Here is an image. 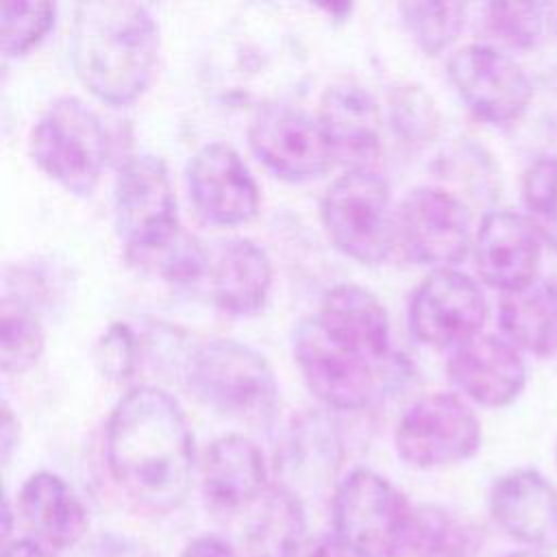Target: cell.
Instances as JSON below:
<instances>
[{"mask_svg": "<svg viewBox=\"0 0 557 557\" xmlns=\"http://www.w3.org/2000/svg\"><path fill=\"white\" fill-rule=\"evenodd\" d=\"M33 163L74 196H91L107 165V133L91 107L57 98L35 122L28 137Z\"/></svg>", "mask_w": 557, "mask_h": 557, "instance_id": "4", "label": "cell"}, {"mask_svg": "<svg viewBox=\"0 0 557 557\" xmlns=\"http://www.w3.org/2000/svg\"><path fill=\"white\" fill-rule=\"evenodd\" d=\"M305 531L307 516L300 496L274 485L255 503L246 546L252 557H298L305 546Z\"/></svg>", "mask_w": 557, "mask_h": 557, "instance_id": "24", "label": "cell"}, {"mask_svg": "<svg viewBox=\"0 0 557 557\" xmlns=\"http://www.w3.org/2000/svg\"><path fill=\"white\" fill-rule=\"evenodd\" d=\"M292 342L296 363L309 389L329 407L357 411L379 394L383 366L335 342L313 315L298 322Z\"/></svg>", "mask_w": 557, "mask_h": 557, "instance_id": "9", "label": "cell"}, {"mask_svg": "<svg viewBox=\"0 0 557 557\" xmlns=\"http://www.w3.org/2000/svg\"><path fill=\"white\" fill-rule=\"evenodd\" d=\"M472 242L470 211L446 189L416 187L396 209V244L416 263L453 268Z\"/></svg>", "mask_w": 557, "mask_h": 557, "instance_id": "10", "label": "cell"}, {"mask_svg": "<svg viewBox=\"0 0 557 557\" xmlns=\"http://www.w3.org/2000/svg\"><path fill=\"white\" fill-rule=\"evenodd\" d=\"M305 557H363V555H359L348 544H344L342 540L331 535V537L320 540L313 548H309V553Z\"/></svg>", "mask_w": 557, "mask_h": 557, "instance_id": "37", "label": "cell"}, {"mask_svg": "<svg viewBox=\"0 0 557 557\" xmlns=\"http://www.w3.org/2000/svg\"><path fill=\"white\" fill-rule=\"evenodd\" d=\"M318 120L329 137L335 159L350 170L368 168L379 152L381 109L374 96L357 83H333L320 98Z\"/></svg>", "mask_w": 557, "mask_h": 557, "instance_id": "18", "label": "cell"}, {"mask_svg": "<svg viewBox=\"0 0 557 557\" xmlns=\"http://www.w3.org/2000/svg\"><path fill=\"white\" fill-rule=\"evenodd\" d=\"M159 26L137 2H81L72 26V61L81 83L102 102L124 107L150 85Z\"/></svg>", "mask_w": 557, "mask_h": 557, "instance_id": "2", "label": "cell"}, {"mask_svg": "<svg viewBox=\"0 0 557 557\" xmlns=\"http://www.w3.org/2000/svg\"><path fill=\"white\" fill-rule=\"evenodd\" d=\"M448 78L466 107L496 126L520 120L533 98L531 81L513 57L487 44L459 48L448 59Z\"/></svg>", "mask_w": 557, "mask_h": 557, "instance_id": "12", "label": "cell"}, {"mask_svg": "<svg viewBox=\"0 0 557 557\" xmlns=\"http://www.w3.org/2000/svg\"><path fill=\"white\" fill-rule=\"evenodd\" d=\"M396 128L409 141H426L437 131V111L422 89H405L392 104Z\"/></svg>", "mask_w": 557, "mask_h": 557, "instance_id": "32", "label": "cell"}, {"mask_svg": "<svg viewBox=\"0 0 557 557\" xmlns=\"http://www.w3.org/2000/svg\"><path fill=\"white\" fill-rule=\"evenodd\" d=\"M394 444L400 459L413 468H444L479 450L481 422L459 394L431 392L405 409Z\"/></svg>", "mask_w": 557, "mask_h": 557, "instance_id": "8", "label": "cell"}, {"mask_svg": "<svg viewBox=\"0 0 557 557\" xmlns=\"http://www.w3.org/2000/svg\"><path fill=\"white\" fill-rule=\"evenodd\" d=\"M248 141L274 176L292 183L313 181L335 161L320 120L294 104L261 107L250 122Z\"/></svg>", "mask_w": 557, "mask_h": 557, "instance_id": "11", "label": "cell"}, {"mask_svg": "<svg viewBox=\"0 0 557 557\" xmlns=\"http://www.w3.org/2000/svg\"><path fill=\"white\" fill-rule=\"evenodd\" d=\"M44 326L28 305L4 296L0 307V363L7 374L30 370L44 352Z\"/></svg>", "mask_w": 557, "mask_h": 557, "instance_id": "26", "label": "cell"}, {"mask_svg": "<svg viewBox=\"0 0 557 557\" xmlns=\"http://www.w3.org/2000/svg\"><path fill=\"white\" fill-rule=\"evenodd\" d=\"M187 187L196 209L213 224H244L259 211V187L226 144H207L191 157Z\"/></svg>", "mask_w": 557, "mask_h": 557, "instance_id": "15", "label": "cell"}, {"mask_svg": "<svg viewBox=\"0 0 557 557\" xmlns=\"http://www.w3.org/2000/svg\"><path fill=\"white\" fill-rule=\"evenodd\" d=\"M407 318L418 342L431 348H457L481 333L487 302L474 278L444 268L433 270L413 289Z\"/></svg>", "mask_w": 557, "mask_h": 557, "instance_id": "13", "label": "cell"}, {"mask_svg": "<svg viewBox=\"0 0 557 557\" xmlns=\"http://www.w3.org/2000/svg\"><path fill=\"white\" fill-rule=\"evenodd\" d=\"M113 213L128 255L146 257L165 248L178 233V211L163 159L128 157L113 187Z\"/></svg>", "mask_w": 557, "mask_h": 557, "instance_id": "7", "label": "cell"}, {"mask_svg": "<svg viewBox=\"0 0 557 557\" xmlns=\"http://www.w3.org/2000/svg\"><path fill=\"white\" fill-rule=\"evenodd\" d=\"M472 255L483 283L511 294L537 278L542 239L527 215L507 209L490 211L474 233Z\"/></svg>", "mask_w": 557, "mask_h": 557, "instance_id": "14", "label": "cell"}, {"mask_svg": "<svg viewBox=\"0 0 557 557\" xmlns=\"http://www.w3.org/2000/svg\"><path fill=\"white\" fill-rule=\"evenodd\" d=\"M17 513L30 535L52 550L78 544L89 524L81 498L52 472H35L22 483Z\"/></svg>", "mask_w": 557, "mask_h": 557, "instance_id": "21", "label": "cell"}, {"mask_svg": "<svg viewBox=\"0 0 557 557\" xmlns=\"http://www.w3.org/2000/svg\"><path fill=\"white\" fill-rule=\"evenodd\" d=\"M318 324L339 344L383 366L389 357V318L383 302L366 287L342 283L329 289L320 311L313 315Z\"/></svg>", "mask_w": 557, "mask_h": 557, "instance_id": "20", "label": "cell"}, {"mask_svg": "<svg viewBox=\"0 0 557 557\" xmlns=\"http://www.w3.org/2000/svg\"><path fill=\"white\" fill-rule=\"evenodd\" d=\"M322 226L333 246L363 263H383L396 246L389 183L370 168L348 170L322 196Z\"/></svg>", "mask_w": 557, "mask_h": 557, "instance_id": "6", "label": "cell"}, {"mask_svg": "<svg viewBox=\"0 0 557 557\" xmlns=\"http://www.w3.org/2000/svg\"><path fill=\"white\" fill-rule=\"evenodd\" d=\"M546 11L548 7L540 2H490L483 7V24L498 41L529 50L542 39Z\"/></svg>", "mask_w": 557, "mask_h": 557, "instance_id": "29", "label": "cell"}, {"mask_svg": "<svg viewBox=\"0 0 557 557\" xmlns=\"http://www.w3.org/2000/svg\"><path fill=\"white\" fill-rule=\"evenodd\" d=\"M137 355L135 333L122 322H113L94 346V363L98 372L113 383H122L135 372Z\"/></svg>", "mask_w": 557, "mask_h": 557, "instance_id": "31", "label": "cell"}, {"mask_svg": "<svg viewBox=\"0 0 557 557\" xmlns=\"http://www.w3.org/2000/svg\"><path fill=\"white\" fill-rule=\"evenodd\" d=\"M481 529L457 511L440 505L416 507L411 555L416 557H479Z\"/></svg>", "mask_w": 557, "mask_h": 557, "instance_id": "25", "label": "cell"}, {"mask_svg": "<svg viewBox=\"0 0 557 557\" xmlns=\"http://www.w3.org/2000/svg\"><path fill=\"white\" fill-rule=\"evenodd\" d=\"M398 11L407 30L426 54L448 48L459 37L466 20V4L461 2H403Z\"/></svg>", "mask_w": 557, "mask_h": 557, "instance_id": "27", "label": "cell"}, {"mask_svg": "<svg viewBox=\"0 0 557 557\" xmlns=\"http://www.w3.org/2000/svg\"><path fill=\"white\" fill-rule=\"evenodd\" d=\"M268 492V468L261 448L237 433L222 435L202 459V494L220 511H239Z\"/></svg>", "mask_w": 557, "mask_h": 557, "instance_id": "19", "label": "cell"}, {"mask_svg": "<svg viewBox=\"0 0 557 557\" xmlns=\"http://www.w3.org/2000/svg\"><path fill=\"white\" fill-rule=\"evenodd\" d=\"M416 507L381 474L352 470L335 490L333 535L363 557H403L411 553Z\"/></svg>", "mask_w": 557, "mask_h": 557, "instance_id": "5", "label": "cell"}, {"mask_svg": "<svg viewBox=\"0 0 557 557\" xmlns=\"http://www.w3.org/2000/svg\"><path fill=\"white\" fill-rule=\"evenodd\" d=\"M57 7L52 2L7 0L0 17V46L4 57H17L37 46L54 26Z\"/></svg>", "mask_w": 557, "mask_h": 557, "instance_id": "30", "label": "cell"}, {"mask_svg": "<svg viewBox=\"0 0 557 557\" xmlns=\"http://www.w3.org/2000/svg\"><path fill=\"white\" fill-rule=\"evenodd\" d=\"M2 557H57V553L35 537H15L2 544Z\"/></svg>", "mask_w": 557, "mask_h": 557, "instance_id": "35", "label": "cell"}, {"mask_svg": "<svg viewBox=\"0 0 557 557\" xmlns=\"http://www.w3.org/2000/svg\"><path fill=\"white\" fill-rule=\"evenodd\" d=\"M107 463L120 490L152 511L183 505L194 479V440L181 405L159 387H133L107 422Z\"/></svg>", "mask_w": 557, "mask_h": 557, "instance_id": "1", "label": "cell"}, {"mask_svg": "<svg viewBox=\"0 0 557 557\" xmlns=\"http://www.w3.org/2000/svg\"><path fill=\"white\" fill-rule=\"evenodd\" d=\"M490 511L518 542L535 550H557V490L537 470L520 468L496 479Z\"/></svg>", "mask_w": 557, "mask_h": 557, "instance_id": "17", "label": "cell"}, {"mask_svg": "<svg viewBox=\"0 0 557 557\" xmlns=\"http://www.w3.org/2000/svg\"><path fill=\"white\" fill-rule=\"evenodd\" d=\"M17 420L11 413V409L7 405H2V413H0V453H2V463H9L13 448L17 446Z\"/></svg>", "mask_w": 557, "mask_h": 557, "instance_id": "36", "label": "cell"}, {"mask_svg": "<svg viewBox=\"0 0 557 557\" xmlns=\"http://www.w3.org/2000/svg\"><path fill=\"white\" fill-rule=\"evenodd\" d=\"M522 200L540 239L557 250V157H540L527 168Z\"/></svg>", "mask_w": 557, "mask_h": 557, "instance_id": "28", "label": "cell"}, {"mask_svg": "<svg viewBox=\"0 0 557 557\" xmlns=\"http://www.w3.org/2000/svg\"><path fill=\"white\" fill-rule=\"evenodd\" d=\"M550 11H553V20H555V28H557V4H553V7H550Z\"/></svg>", "mask_w": 557, "mask_h": 557, "instance_id": "39", "label": "cell"}, {"mask_svg": "<svg viewBox=\"0 0 557 557\" xmlns=\"http://www.w3.org/2000/svg\"><path fill=\"white\" fill-rule=\"evenodd\" d=\"M498 324L518 350L535 357L550 355L557 348V283L535 278L505 294L498 305Z\"/></svg>", "mask_w": 557, "mask_h": 557, "instance_id": "23", "label": "cell"}, {"mask_svg": "<svg viewBox=\"0 0 557 557\" xmlns=\"http://www.w3.org/2000/svg\"><path fill=\"white\" fill-rule=\"evenodd\" d=\"M181 557H239L237 550L218 535H198L181 553Z\"/></svg>", "mask_w": 557, "mask_h": 557, "instance_id": "34", "label": "cell"}, {"mask_svg": "<svg viewBox=\"0 0 557 557\" xmlns=\"http://www.w3.org/2000/svg\"><path fill=\"white\" fill-rule=\"evenodd\" d=\"M189 387L213 411L265 424L278 409V383L263 355L235 339H209L189 361Z\"/></svg>", "mask_w": 557, "mask_h": 557, "instance_id": "3", "label": "cell"}, {"mask_svg": "<svg viewBox=\"0 0 557 557\" xmlns=\"http://www.w3.org/2000/svg\"><path fill=\"white\" fill-rule=\"evenodd\" d=\"M146 257H159L161 274L176 283L196 281L205 270V252L200 244L185 233H178L165 248ZM146 257H139V259H146Z\"/></svg>", "mask_w": 557, "mask_h": 557, "instance_id": "33", "label": "cell"}, {"mask_svg": "<svg viewBox=\"0 0 557 557\" xmlns=\"http://www.w3.org/2000/svg\"><path fill=\"white\" fill-rule=\"evenodd\" d=\"M272 287V261L252 239L226 242L211 265V294L215 305L231 315L259 311Z\"/></svg>", "mask_w": 557, "mask_h": 557, "instance_id": "22", "label": "cell"}, {"mask_svg": "<svg viewBox=\"0 0 557 557\" xmlns=\"http://www.w3.org/2000/svg\"><path fill=\"white\" fill-rule=\"evenodd\" d=\"M446 370L466 398L492 409L513 403L527 383L522 352L505 337L483 333L453 348Z\"/></svg>", "mask_w": 557, "mask_h": 557, "instance_id": "16", "label": "cell"}, {"mask_svg": "<svg viewBox=\"0 0 557 557\" xmlns=\"http://www.w3.org/2000/svg\"><path fill=\"white\" fill-rule=\"evenodd\" d=\"M507 557H546V555L540 550H516V553H509Z\"/></svg>", "mask_w": 557, "mask_h": 557, "instance_id": "38", "label": "cell"}]
</instances>
